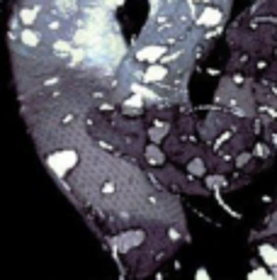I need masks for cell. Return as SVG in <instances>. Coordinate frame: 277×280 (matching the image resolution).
<instances>
[{
  "instance_id": "obj_8",
  "label": "cell",
  "mask_w": 277,
  "mask_h": 280,
  "mask_svg": "<svg viewBox=\"0 0 277 280\" xmlns=\"http://www.w3.org/2000/svg\"><path fill=\"white\" fill-rule=\"evenodd\" d=\"M260 256L270 263V266H277V249L275 246H268V244H263L260 246Z\"/></svg>"
},
{
  "instance_id": "obj_13",
  "label": "cell",
  "mask_w": 277,
  "mask_h": 280,
  "mask_svg": "<svg viewBox=\"0 0 277 280\" xmlns=\"http://www.w3.org/2000/svg\"><path fill=\"white\" fill-rule=\"evenodd\" d=\"M124 105H127V108H138V105H141V95H134V98H129V100H127Z\"/></svg>"
},
{
  "instance_id": "obj_9",
  "label": "cell",
  "mask_w": 277,
  "mask_h": 280,
  "mask_svg": "<svg viewBox=\"0 0 277 280\" xmlns=\"http://www.w3.org/2000/svg\"><path fill=\"white\" fill-rule=\"evenodd\" d=\"M204 161L202 159H194V161H190V166H187V173L190 175H204Z\"/></svg>"
},
{
  "instance_id": "obj_12",
  "label": "cell",
  "mask_w": 277,
  "mask_h": 280,
  "mask_svg": "<svg viewBox=\"0 0 277 280\" xmlns=\"http://www.w3.org/2000/svg\"><path fill=\"white\" fill-rule=\"evenodd\" d=\"M194 280H212V278H209L207 268H197V273H194Z\"/></svg>"
},
{
  "instance_id": "obj_14",
  "label": "cell",
  "mask_w": 277,
  "mask_h": 280,
  "mask_svg": "<svg viewBox=\"0 0 277 280\" xmlns=\"http://www.w3.org/2000/svg\"><path fill=\"white\" fill-rule=\"evenodd\" d=\"M163 134H166V132H161V129H151V139L153 141H161L163 139Z\"/></svg>"
},
{
  "instance_id": "obj_6",
  "label": "cell",
  "mask_w": 277,
  "mask_h": 280,
  "mask_svg": "<svg viewBox=\"0 0 277 280\" xmlns=\"http://www.w3.org/2000/svg\"><path fill=\"white\" fill-rule=\"evenodd\" d=\"M39 39H42V37H39L34 29H29V27L20 32V42H22L25 47H37V44H39Z\"/></svg>"
},
{
  "instance_id": "obj_3",
  "label": "cell",
  "mask_w": 277,
  "mask_h": 280,
  "mask_svg": "<svg viewBox=\"0 0 277 280\" xmlns=\"http://www.w3.org/2000/svg\"><path fill=\"white\" fill-rule=\"evenodd\" d=\"M163 54H166L163 47H143V49L137 54V58L138 61H151V63H153V61H158Z\"/></svg>"
},
{
  "instance_id": "obj_5",
  "label": "cell",
  "mask_w": 277,
  "mask_h": 280,
  "mask_svg": "<svg viewBox=\"0 0 277 280\" xmlns=\"http://www.w3.org/2000/svg\"><path fill=\"white\" fill-rule=\"evenodd\" d=\"M219 22H222V12L214 10V7H207L199 15V25H204V27H212V25H219Z\"/></svg>"
},
{
  "instance_id": "obj_7",
  "label": "cell",
  "mask_w": 277,
  "mask_h": 280,
  "mask_svg": "<svg viewBox=\"0 0 277 280\" xmlns=\"http://www.w3.org/2000/svg\"><path fill=\"white\" fill-rule=\"evenodd\" d=\"M146 159H148L151 164H163V161H166V154H163V151L153 144V146H148V149H146Z\"/></svg>"
},
{
  "instance_id": "obj_11",
  "label": "cell",
  "mask_w": 277,
  "mask_h": 280,
  "mask_svg": "<svg viewBox=\"0 0 277 280\" xmlns=\"http://www.w3.org/2000/svg\"><path fill=\"white\" fill-rule=\"evenodd\" d=\"M248 280H277V278L268 276V271H265V268H255V271L248 276Z\"/></svg>"
},
{
  "instance_id": "obj_1",
  "label": "cell",
  "mask_w": 277,
  "mask_h": 280,
  "mask_svg": "<svg viewBox=\"0 0 277 280\" xmlns=\"http://www.w3.org/2000/svg\"><path fill=\"white\" fill-rule=\"evenodd\" d=\"M76 161H78V154L76 151H56V154H51V156H46V164H49V168L54 170L56 175H66L71 168L76 166Z\"/></svg>"
},
{
  "instance_id": "obj_4",
  "label": "cell",
  "mask_w": 277,
  "mask_h": 280,
  "mask_svg": "<svg viewBox=\"0 0 277 280\" xmlns=\"http://www.w3.org/2000/svg\"><path fill=\"white\" fill-rule=\"evenodd\" d=\"M141 239H143V234H141V231H134V234H124V236H119V239L114 241V246H117L119 251H127L129 246L138 244Z\"/></svg>"
},
{
  "instance_id": "obj_2",
  "label": "cell",
  "mask_w": 277,
  "mask_h": 280,
  "mask_svg": "<svg viewBox=\"0 0 277 280\" xmlns=\"http://www.w3.org/2000/svg\"><path fill=\"white\" fill-rule=\"evenodd\" d=\"M168 76V68L166 66H158V63H153V66H148L146 68V73H143V81L146 83H156V81H163Z\"/></svg>"
},
{
  "instance_id": "obj_10",
  "label": "cell",
  "mask_w": 277,
  "mask_h": 280,
  "mask_svg": "<svg viewBox=\"0 0 277 280\" xmlns=\"http://www.w3.org/2000/svg\"><path fill=\"white\" fill-rule=\"evenodd\" d=\"M204 183H207V188H209V190H217V188L226 185V178H224V175H209Z\"/></svg>"
}]
</instances>
